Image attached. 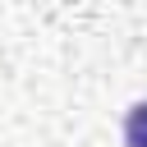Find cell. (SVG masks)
<instances>
[{
    "mask_svg": "<svg viewBox=\"0 0 147 147\" xmlns=\"http://www.w3.org/2000/svg\"><path fill=\"white\" fill-rule=\"evenodd\" d=\"M124 147H147V96L124 110Z\"/></svg>",
    "mask_w": 147,
    "mask_h": 147,
    "instance_id": "obj_1",
    "label": "cell"
}]
</instances>
